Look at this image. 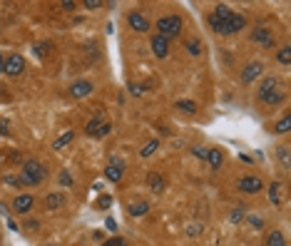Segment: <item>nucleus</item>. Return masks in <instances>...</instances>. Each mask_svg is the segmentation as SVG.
I'll list each match as a JSON object with an SVG mask.
<instances>
[{"instance_id":"10","label":"nucleus","mask_w":291,"mask_h":246,"mask_svg":"<svg viewBox=\"0 0 291 246\" xmlns=\"http://www.w3.org/2000/svg\"><path fill=\"white\" fill-rule=\"evenodd\" d=\"M25 70V58L22 55H10V58H5V75L15 77Z\"/></svg>"},{"instance_id":"17","label":"nucleus","mask_w":291,"mask_h":246,"mask_svg":"<svg viewBox=\"0 0 291 246\" xmlns=\"http://www.w3.org/2000/svg\"><path fill=\"white\" fill-rule=\"evenodd\" d=\"M204 159L209 162V167H211V169H219V167H222V162H224V154H222V149L211 147V149H207V157H204Z\"/></svg>"},{"instance_id":"37","label":"nucleus","mask_w":291,"mask_h":246,"mask_svg":"<svg viewBox=\"0 0 291 246\" xmlns=\"http://www.w3.org/2000/svg\"><path fill=\"white\" fill-rule=\"evenodd\" d=\"M192 152H194V157H199V159H204V157H207V147H194Z\"/></svg>"},{"instance_id":"8","label":"nucleus","mask_w":291,"mask_h":246,"mask_svg":"<svg viewBox=\"0 0 291 246\" xmlns=\"http://www.w3.org/2000/svg\"><path fill=\"white\" fill-rule=\"evenodd\" d=\"M35 206V197L33 194H18L13 202V211L15 214H30Z\"/></svg>"},{"instance_id":"11","label":"nucleus","mask_w":291,"mask_h":246,"mask_svg":"<svg viewBox=\"0 0 291 246\" xmlns=\"http://www.w3.org/2000/svg\"><path fill=\"white\" fill-rule=\"evenodd\" d=\"M127 22H129L132 30H137V33H147V30H149V20H147L140 10L129 13V15H127Z\"/></svg>"},{"instance_id":"44","label":"nucleus","mask_w":291,"mask_h":246,"mask_svg":"<svg viewBox=\"0 0 291 246\" xmlns=\"http://www.w3.org/2000/svg\"><path fill=\"white\" fill-rule=\"evenodd\" d=\"M38 226H40L38 222H28V229H33V231H38Z\"/></svg>"},{"instance_id":"1","label":"nucleus","mask_w":291,"mask_h":246,"mask_svg":"<svg viewBox=\"0 0 291 246\" xmlns=\"http://www.w3.org/2000/svg\"><path fill=\"white\" fill-rule=\"evenodd\" d=\"M284 97H286V92L281 90V82H279L276 77H267V80L261 82V87H259V100H261L264 104H269V107L281 104Z\"/></svg>"},{"instance_id":"13","label":"nucleus","mask_w":291,"mask_h":246,"mask_svg":"<svg viewBox=\"0 0 291 246\" xmlns=\"http://www.w3.org/2000/svg\"><path fill=\"white\" fill-rule=\"evenodd\" d=\"M122 174H125V164L120 162V159H115V162H110L107 167H104V177H107L110 182H120L122 179Z\"/></svg>"},{"instance_id":"24","label":"nucleus","mask_w":291,"mask_h":246,"mask_svg":"<svg viewBox=\"0 0 291 246\" xmlns=\"http://www.w3.org/2000/svg\"><path fill=\"white\" fill-rule=\"evenodd\" d=\"M102 124H104V122H102V115H100V117H95V120H90V122H87L85 132H87L90 137H95V134H97V129H100Z\"/></svg>"},{"instance_id":"22","label":"nucleus","mask_w":291,"mask_h":246,"mask_svg":"<svg viewBox=\"0 0 291 246\" xmlns=\"http://www.w3.org/2000/svg\"><path fill=\"white\" fill-rule=\"evenodd\" d=\"M177 109H182V112H187V115H194V112H197V102H192V100H179V102H177Z\"/></svg>"},{"instance_id":"3","label":"nucleus","mask_w":291,"mask_h":246,"mask_svg":"<svg viewBox=\"0 0 291 246\" xmlns=\"http://www.w3.org/2000/svg\"><path fill=\"white\" fill-rule=\"evenodd\" d=\"M182 25H184V22H182L179 15H165V18L157 20V35L172 40V38H177V35L182 33Z\"/></svg>"},{"instance_id":"35","label":"nucleus","mask_w":291,"mask_h":246,"mask_svg":"<svg viewBox=\"0 0 291 246\" xmlns=\"http://www.w3.org/2000/svg\"><path fill=\"white\" fill-rule=\"evenodd\" d=\"M229 219H231V222H234V224H236V222H242V219H244V211H242V209H234Z\"/></svg>"},{"instance_id":"25","label":"nucleus","mask_w":291,"mask_h":246,"mask_svg":"<svg viewBox=\"0 0 291 246\" xmlns=\"http://www.w3.org/2000/svg\"><path fill=\"white\" fill-rule=\"evenodd\" d=\"M276 60H279L281 65H291V47H289V45L276 52Z\"/></svg>"},{"instance_id":"7","label":"nucleus","mask_w":291,"mask_h":246,"mask_svg":"<svg viewBox=\"0 0 291 246\" xmlns=\"http://www.w3.org/2000/svg\"><path fill=\"white\" fill-rule=\"evenodd\" d=\"M251 40L256 45H261V47H274V42H276V38H274V33L269 30V27H254Z\"/></svg>"},{"instance_id":"36","label":"nucleus","mask_w":291,"mask_h":246,"mask_svg":"<svg viewBox=\"0 0 291 246\" xmlns=\"http://www.w3.org/2000/svg\"><path fill=\"white\" fill-rule=\"evenodd\" d=\"M104 226H107V231H115L117 229V222H115L112 216H107V219H104Z\"/></svg>"},{"instance_id":"15","label":"nucleus","mask_w":291,"mask_h":246,"mask_svg":"<svg viewBox=\"0 0 291 246\" xmlns=\"http://www.w3.org/2000/svg\"><path fill=\"white\" fill-rule=\"evenodd\" d=\"M65 206V194H60V191H52V194L45 197V209L47 211H55V209H62Z\"/></svg>"},{"instance_id":"14","label":"nucleus","mask_w":291,"mask_h":246,"mask_svg":"<svg viewBox=\"0 0 291 246\" xmlns=\"http://www.w3.org/2000/svg\"><path fill=\"white\" fill-rule=\"evenodd\" d=\"M261 72H264L261 62H249V65L244 67V72H242V82H244V85H251L256 77H261Z\"/></svg>"},{"instance_id":"45","label":"nucleus","mask_w":291,"mask_h":246,"mask_svg":"<svg viewBox=\"0 0 291 246\" xmlns=\"http://www.w3.org/2000/svg\"><path fill=\"white\" fill-rule=\"evenodd\" d=\"M120 246H127V244H125V241H122V244H120Z\"/></svg>"},{"instance_id":"32","label":"nucleus","mask_w":291,"mask_h":246,"mask_svg":"<svg viewBox=\"0 0 291 246\" xmlns=\"http://www.w3.org/2000/svg\"><path fill=\"white\" fill-rule=\"evenodd\" d=\"M85 8L87 10H97V8H102V0H85Z\"/></svg>"},{"instance_id":"12","label":"nucleus","mask_w":291,"mask_h":246,"mask_svg":"<svg viewBox=\"0 0 291 246\" xmlns=\"http://www.w3.org/2000/svg\"><path fill=\"white\" fill-rule=\"evenodd\" d=\"M149 47H152V52L157 55V58H167V55H169V40L162 38V35H154Z\"/></svg>"},{"instance_id":"31","label":"nucleus","mask_w":291,"mask_h":246,"mask_svg":"<svg viewBox=\"0 0 291 246\" xmlns=\"http://www.w3.org/2000/svg\"><path fill=\"white\" fill-rule=\"evenodd\" d=\"M110 132H112V124H110V122H104V124L97 129V134H95V137H107Z\"/></svg>"},{"instance_id":"16","label":"nucleus","mask_w":291,"mask_h":246,"mask_svg":"<svg viewBox=\"0 0 291 246\" xmlns=\"http://www.w3.org/2000/svg\"><path fill=\"white\" fill-rule=\"evenodd\" d=\"M147 186H149L152 191H165L167 182H165V177H162L160 172H149V174H147Z\"/></svg>"},{"instance_id":"40","label":"nucleus","mask_w":291,"mask_h":246,"mask_svg":"<svg viewBox=\"0 0 291 246\" xmlns=\"http://www.w3.org/2000/svg\"><path fill=\"white\" fill-rule=\"evenodd\" d=\"M65 10H75V3H72V0H65V3H60Z\"/></svg>"},{"instance_id":"4","label":"nucleus","mask_w":291,"mask_h":246,"mask_svg":"<svg viewBox=\"0 0 291 246\" xmlns=\"http://www.w3.org/2000/svg\"><path fill=\"white\" fill-rule=\"evenodd\" d=\"M234 15V10L229 8V5H224V3H219V5H214V10L209 13V25H211V30L214 33H222V27L227 25V20Z\"/></svg>"},{"instance_id":"34","label":"nucleus","mask_w":291,"mask_h":246,"mask_svg":"<svg viewBox=\"0 0 291 246\" xmlns=\"http://www.w3.org/2000/svg\"><path fill=\"white\" fill-rule=\"evenodd\" d=\"M60 184H62V186H70V184H72V177H70V172H60Z\"/></svg>"},{"instance_id":"42","label":"nucleus","mask_w":291,"mask_h":246,"mask_svg":"<svg viewBox=\"0 0 291 246\" xmlns=\"http://www.w3.org/2000/svg\"><path fill=\"white\" fill-rule=\"evenodd\" d=\"M0 72H5V55L0 52Z\"/></svg>"},{"instance_id":"2","label":"nucleus","mask_w":291,"mask_h":246,"mask_svg":"<svg viewBox=\"0 0 291 246\" xmlns=\"http://www.w3.org/2000/svg\"><path fill=\"white\" fill-rule=\"evenodd\" d=\"M45 177H47V172H45L42 164L35 162V159H28V162H25V167H22V177H20V182H22L25 186H35V184H42Z\"/></svg>"},{"instance_id":"18","label":"nucleus","mask_w":291,"mask_h":246,"mask_svg":"<svg viewBox=\"0 0 291 246\" xmlns=\"http://www.w3.org/2000/svg\"><path fill=\"white\" fill-rule=\"evenodd\" d=\"M127 209H129L132 216H145V214L149 211V202H132Z\"/></svg>"},{"instance_id":"33","label":"nucleus","mask_w":291,"mask_h":246,"mask_svg":"<svg viewBox=\"0 0 291 246\" xmlns=\"http://www.w3.org/2000/svg\"><path fill=\"white\" fill-rule=\"evenodd\" d=\"M47 47H50V42H40V45H35V52L40 55V58H45V55H47Z\"/></svg>"},{"instance_id":"26","label":"nucleus","mask_w":291,"mask_h":246,"mask_svg":"<svg viewBox=\"0 0 291 246\" xmlns=\"http://www.w3.org/2000/svg\"><path fill=\"white\" fill-rule=\"evenodd\" d=\"M157 149H160V142H157V140H149V142L145 144V149H142L140 154H142V157L147 159V157H152V154H154Z\"/></svg>"},{"instance_id":"30","label":"nucleus","mask_w":291,"mask_h":246,"mask_svg":"<svg viewBox=\"0 0 291 246\" xmlns=\"http://www.w3.org/2000/svg\"><path fill=\"white\" fill-rule=\"evenodd\" d=\"M187 50H189V55H199V52H202L199 40H187Z\"/></svg>"},{"instance_id":"27","label":"nucleus","mask_w":291,"mask_h":246,"mask_svg":"<svg viewBox=\"0 0 291 246\" xmlns=\"http://www.w3.org/2000/svg\"><path fill=\"white\" fill-rule=\"evenodd\" d=\"M247 222H249L251 229H264V219H261L259 214H249V216H247Z\"/></svg>"},{"instance_id":"19","label":"nucleus","mask_w":291,"mask_h":246,"mask_svg":"<svg viewBox=\"0 0 291 246\" xmlns=\"http://www.w3.org/2000/svg\"><path fill=\"white\" fill-rule=\"evenodd\" d=\"M267 246H286V239H284V234H281L279 229L269 231V234H267Z\"/></svg>"},{"instance_id":"23","label":"nucleus","mask_w":291,"mask_h":246,"mask_svg":"<svg viewBox=\"0 0 291 246\" xmlns=\"http://www.w3.org/2000/svg\"><path fill=\"white\" fill-rule=\"evenodd\" d=\"M72 140H75V132H65V134H60V137H58L52 147H55V149H62V147H65V144H70Z\"/></svg>"},{"instance_id":"28","label":"nucleus","mask_w":291,"mask_h":246,"mask_svg":"<svg viewBox=\"0 0 291 246\" xmlns=\"http://www.w3.org/2000/svg\"><path fill=\"white\" fill-rule=\"evenodd\" d=\"M279 159L284 164V169H289L291 164H289V147H279Z\"/></svg>"},{"instance_id":"21","label":"nucleus","mask_w":291,"mask_h":246,"mask_svg":"<svg viewBox=\"0 0 291 246\" xmlns=\"http://www.w3.org/2000/svg\"><path fill=\"white\" fill-rule=\"evenodd\" d=\"M289 129H291V115H284V117L274 124V132H276V134H286Z\"/></svg>"},{"instance_id":"38","label":"nucleus","mask_w":291,"mask_h":246,"mask_svg":"<svg viewBox=\"0 0 291 246\" xmlns=\"http://www.w3.org/2000/svg\"><path fill=\"white\" fill-rule=\"evenodd\" d=\"M5 182L10 184V186H20L22 182H20V177H5Z\"/></svg>"},{"instance_id":"6","label":"nucleus","mask_w":291,"mask_h":246,"mask_svg":"<svg viewBox=\"0 0 291 246\" xmlns=\"http://www.w3.org/2000/svg\"><path fill=\"white\" fill-rule=\"evenodd\" d=\"M244 27H247V15H242V13H234V15L227 20V25L222 27V33H219V35H234V33L244 30Z\"/></svg>"},{"instance_id":"20","label":"nucleus","mask_w":291,"mask_h":246,"mask_svg":"<svg viewBox=\"0 0 291 246\" xmlns=\"http://www.w3.org/2000/svg\"><path fill=\"white\" fill-rule=\"evenodd\" d=\"M269 202H271L274 206H279V204H281V184H276V182H274V184L269 186Z\"/></svg>"},{"instance_id":"9","label":"nucleus","mask_w":291,"mask_h":246,"mask_svg":"<svg viewBox=\"0 0 291 246\" xmlns=\"http://www.w3.org/2000/svg\"><path fill=\"white\" fill-rule=\"evenodd\" d=\"M92 90H95V85H92L90 80H77V82H72V85H70V95L75 100H83V97L92 95Z\"/></svg>"},{"instance_id":"5","label":"nucleus","mask_w":291,"mask_h":246,"mask_svg":"<svg viewBox=\"0 0 291 246\" xmlns=\"http://www.w3.org/2000/svg\"><path fill=\"white\" fill-rule=\"evenodd\" d=\"M236 186H239V191H244V194H259V191L264 189V184H261V179L256 174H244Z\"/></svg>"},{"instance_id":"39","label":"nucleus","mask_w":291,"mask_h":246,"mask_svg":"<svg viewBox=\"0 0 291 246\" xmlns=\"http://www.w3.org/2000/svg\"><path fill=\"white\" fill-rule=\"evenodd\" d=\"M120 244H122V239H117V236H115V239H110V241H104L102 246H120Z\"/></svg>"},{"instance_id":"29","label":"nucleus","mask_w":291,"mask_h":246,"mask_svg":"<svg viewBox=\"0 0 291 246\" xmlns=\"http://www.w3.org/2000/svg\"><path fill=\"white\" fill-rule=\"evenodd\" d=\"M110 206H112V197L102 194V197L97 199V209H110Z\"/></svg>"},{"instance_id":"46","label":"nucleus","mask_w":291,"mask_h":246,"mask_svg":"<svg viewBox=\"0 0 291 246\" xmlns=\"http://www.w3.org/2000/svg\"><path fill=\"white\" fill-rule=\"evenodd\" d=\"M0 90H3V87H0Z\"/></svg>"},{"instance_id":"47","label":"nucleus","mask_w":291,"mask_h":246,"mask_svg":"<svg viewBox=\"0 0 291 246\" xmlns=\"http://www.w3.org/2000/svg\"><path fill=\"white\" fill-rule=\"evenodd\" d=\"M50 246H52V244H50Z\"/></svg>"},{"instance_id":"41","label":"nucleus","mask_w":291,"mask_h":246,"mask_svg":"<svg viewBox=\"0 0 291 246\" xmlns=\"http://www.w3.org/2000/svg\"><path fill=\"white\" fill-rule=\"evenodd\" d=\"M129 92H132V95H142V87H137V85H129Z\"/></svg>"},{"instance_id":"43","label":"nucleus","mask_w":291,"mask_h":246,"mask_svg":"<svg viewBox=\"0 0 291 246\" xmlns=\"http://www.w3.org/2000/svg\"><path fill=\"white\" fill-rule=\"evenodd\" d=\"M187 234H189V236H197V234H199V226H189Z\"/></svg>"}]
</instances>
